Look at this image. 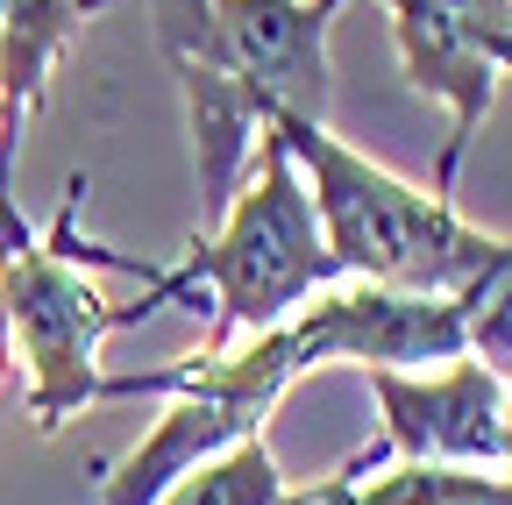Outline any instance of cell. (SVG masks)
Instances as JSON below:
<instances>
[{"instance_id":"cell-7","label":"cell","mask_w":512,"mask_h":505,"mask_svg":"<svg viewBox=\"0 0 512 505\" xmlns=\"http://www.w3.org/2000/svg\"><path fill=\"white\" fill-rule=\"evenodd\" d=\"M278 505H512V470H470V463H399L363 477L342 463L335 477H313L306 491H285Z\"/></svg>"},{"instance_id":"cell-5","label":"cell","mask_w":512,"mask_h":505,"mask_svg":"<svg viewBox=\"0 0 512 505\" xmlns=\"http://www.w3.org/2000/svg\"><path fill=\"white\" fill-rule=\"evenodd\" d=\"M384 8H392V29H399L406 79L456 107V129H448V150L434 171V193L448 200L463 150L477 143L491 114L498 65L512 72V0H384Z\"/></svg>"},{"instance_id":"cell-9","label":"cell","mask_w":512,"mask_h":505,"mask_svg":"<svg viewBox=\"0 0 512 505\" xmlns=\"http://www.w3.org/2000/svg\"><path fill=\"white\" fill-rule=\"evenodd\" d=\"M278 498H285V477L264 449V434H256V441L221 449L214 463H200L192 477H178L157 505H278Z\"/></svg>"},{"instance_id":"cell-6","label":"cell","mask_w":512,"mask_h":505,"mask_svg":"<svg viewBox=\"0 0 512 505\" xmlns=\"http://www.w3.org/2000/svg\"><path fill=\"white\" fill-rule=\"evenodd\" d=\"M370 392L384 406V441H377L384 456L505 470V456H512V377L491 356H456L441 377L370 370Z\"/></svg>"},{"instance_id":"cell-4","label":"cell","mask_w":512,"mask_h":505,"mask_svg":"<svg viewBox=\"0 0 512 505\" xmlns=\"http://www.w3.org/2000/svg\"><path fill=\"white\" fill-rule=\"evenodd\" d=\"M79 200H86V178L64 185V207H57L50 235H29L15 200L0 193V313H8V342L22 349L29 413H36L43 434H57L86 399H100V342L114 328L150 321L143 299L136 306H107L86 285V264L157 278L150 264L121 257V249L79 242Z\"/></svg>"},{"instance_id":"cell-3","label":"cell","mask_w":512,"mask_h":505,"mask_svg":"<svg viewBox=\"0 0 512 505\" xmlns=\"http://www.w3.org/2000/svg\"><path fill=\"white\" fill-rule=\"evenodd\" d=\"M342 278V264L328 257V242H320V214H313V193L292 164V150L264 129L256 143V185L235 193V207L221 214L214 235H192L185 264L157 271L143 306H171V299H192V292H214V328H207V356L264 335L278 321L328 292Z\"/></svg>"},{"instance_id":"cell-1","label":"cell","mask_w":512,"mask_h":505,"mask_svg":"<svg viewBox=\"0 0 512 505\" xmlns=\"http://www.w3.org/2000/svg\"><path fill=\"white\" fill-rule=\"evenodd\" d=\"M342 0H157V36L185 86L200 214L221 228L271 107L328 114V22Z\"/></svg>"},{"instance_id":"cell-10","label":"cell","mask_w":512,"mask_h":505,"mask_svg":"<svg viewBox=\"0 0 512 505\" xmlns=\"http://www.w3.org/2000/svg\"><path fill=\"white\" fill-rule=\"evenodd\" d=\"M8 171H15V136H8V114H0V193H8Z\"/></svg>"},{"instance_id":"cell-8","label":"cell","mask_w":512,"mask_h":505,"mask_svg":"<svg viewBox=\"0 0 512 505\" xmlns=\"http://www.w3.org/2000/svg\"><path fill=\"white\" fill-rule=\"evenodd\" d=\"M93 8H114V0H0V114H8V136H22V114L43 107L50 65Z\"/></svg>"},{"instance_id":"cell-2","label":"cell","mask_w":512,"mask_h":505,"mask_svg":"<svg viewBox=\"0 0 512 505\" xmlns=\"http://www.w3.org/2000/svg\"><path fill=\"white\" fill-rule=\"evenodd\" d=\"M264 129L313 178L320 242L342 264V278H370L420 299H470V306H484L512 278V242L477 235L470 221H456V207L441 193H420L384 164L356 157L342 136H328V121L271 107Z\"/></svg>"},{"instance_id":"cell-11","label":"cell","mask_w":512,"mask_h":505,"mask_svg":"<svg viewBox=\"0 0 512 505\" xmlns=\"http://www.w3.org/2000/svg\"><path fill=\"white\" fill-rule=\"evenodd\" d=\"M0 363H8V313H0Z\"/></svg>"}]
</instances>
